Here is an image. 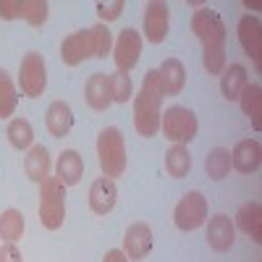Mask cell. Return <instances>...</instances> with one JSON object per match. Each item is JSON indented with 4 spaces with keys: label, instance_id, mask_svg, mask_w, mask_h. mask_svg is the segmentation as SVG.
<instances>
[{
    "label": "cell",
    "instance_id": "6da1fadb",
    "mask_svg": "<svg viewBox=\"0 0 262 262\" xmlns=\"http://www.w3.org/2000/svg\"><path fill=\"white\" fill-rule=\"evenodd\" d=\"M191 32L202 42V66L210 76H221L226 69V24L212 8L202 6L191 16Z\"/></svg>",
    "mask_w": 262,
    "mask_h": 262
},
{
    "label": "cell",
    "instance_id": "7a4b0ae2",
    "mask_svg": "<svg viewBox=\"0 0 262 262\" xmlns=\"http://www.w3.org/2000/svg\"><path fill=\"white\" fill-rule=\"evenodd\" d=\"M165 100V86H163V79H160V71L152 69L144 74V81H142V92L134 97V126L139 131V137L149 139L160 131V105Z\"/></svg>",
    "mask_w": 262,
    "mask_h": 262
},
{
    "label": "cell",
    "instance_id": "3957f363",
    "mask_svg": "<svg viewBox=\"0 0 262 262\" xmlns=\"http://www.w3.org/2000/svg\"><path fill=\"white\" fill-rule=\"evenodd\" d=\"M97 160L105 179H118L126 170V142L121 128L107 126L97 137Z\"/></svg>",
    "mask_w": 262,
    "mask_h": 262
},
{
    "label": "cell",
    "instance_id": "277c9868",
    "mask_svg": "<svg viewBox=\"0 0 262 262\" xmlns=\"http://www.w3.org/2000/svg\"><path fill=\"white\" fill-rule=\"evenodd\" d=\"M66 221V186L58 179L39 184V223L48 231H58Z\"/></svg>",
    "mask_w": 262,
    "mask_h": 262
},
{
    "label": "cell",
    "instance_id": "5b68a950",
    "mask_svg": "<svg viewBox=\"0 0 262 262\" xmlns=\"http://www.w3.org/2000/svg\"><path fill=\"white\" fill-rule=\"evenodd\" d=\"M160 131L173 144H186L196 137V116L184 105H173L160 116Z\"/></svg>",
    "mask_w": 262,
    "mask_h": 262
},
{
    "label": "cell",
    "instance_id": "8992f818",
    "mask_svg": "<svg viewBox=\"0 0 262 262\" xmlns=\"http://www.w3.org/2000/svg\"><path fill=\"white\" fill-rule=\"evenodd\" d=\"M18 84H21V92L27 97H39L48 86V69H45V58L39 53H27L21 58L18 66Z\"/></svg>",
    "mask_w": 262,
    "mask_h": 262
},
{
    "label": "cell",
    "instance_id": "52a82bcc",
    "mask_svg": "<svg viewBox=\"0 0 262 262\" xmlns=\"http://www.w3.org/2000/svg\"><path fill=\"white\" fill-rule=\"evenodd\" d=\"M205 221H207V200L200 191H186L173 210V223L181 231H196L200 226H205Z\"/></svg>",
    "mask_w": 262,
    "mask_h": 262
},
{
    "label": "cell",
    "instance_id": "ba28073f",
    "mask_svg": "<svg viewBox=\"0 0 262 262\" xmlns=\"http://www.w3.org/2000/svg\"><path fill=\"white\" fill-rule=\"evenodd\" d=\"M50 6L45 0H0V18L13 21V18H24L32 27H42L48 21Z\"/></svg>",
    "mask_w": 262,
    "mask_h": 262
},
{
    "label": "cell",
    "instance_id": "9c48e42d",
    "mask_svg": "<svg viewBox=\"0 0 262 262\" xmlns=\"http://www.w3.org/2000/svg\"><path fill=\"white\" fill-rule=\"evenodd\" d=\"M139 55H142V34L137 29H123L113 45V58L118 71L128 74L139 63Z\"/></svg>",
    "mask_w": 262,
    "mask_h": 262
},
{
    "label": "cell",
    "instance_id": "30bf717a",
    "mask_svg": "<svg viewBox=\"0 0 262 262\" xmlns=\"http://www.w3.org/2000/svg\"><path fill=\"white\" fill-rule=\"evenodd\" d=\"M86 58H95V39H92L90 29L74 32L60 42V60L66 66H79Z\"/></svg>",
    "mask_w": 262,
    "mask_h": 262
},
{
    "label": "cell",
    "instance_id": "8fae6325",
    "mask_svg": "<svg viewBox=\"0 0 262 262\" xmlns=\"http://www.w3.org/2000/svg\"><path fill=\"white\" fill-rule=\"evenodd\" d=\"M168 27H170V11L160 0H152L144 6V37L152 45H160L168 37Z\"/></svg>",
    "mask_w": 262,
    "mask_h": 262
},
{
    "label": "cell",
    "instance_id": "7c38bea8",
    "mask_svg": "<svg viewBox=\"0 0 262 262\" xmlns=\"http://www.w3.org/2000/svg\"><path fill=\"white\" fill-rule=\"evenodd\" d=\"M236 34H238V42H242L244 53L254 60V66H262V24L257 16H242L236 27Z\"/></svg>",
    "mask_w": 262,
    "mask_h": 262
},
{
    "label": "cell",
    "instance_id": "4fadbf2b",
    "mask_svg": "<svg viewBox=\"0 0 262 262\" xmlns=\"http://www.w3.org/2000/svg\"><path fill=\"white\" fill-rule=\"evenodd\" d=\"M152 249V228L147 223H131L123 233V254L128 259H144Z\"/></svg>",
    "mask_w": 262,
    "mask_h": 262
},
{
    "label": "cell",
    "instance_id": "5bb4252c",
    "mask_svg": "<svg viewBox=\"0 0 262 262\" xmlns=\"http://www.w3.org/2000/svg\"><path fill=\"white\" fill-rule=\"evenodd\" d=\"M236 242V228H233V221L228 215H212L210 223H207V244L212 252H228Z\"/></svg>",
    "mask_w": 262,
    "mask_h": 262
},
{
    "label": "cell",
    "instance_id": "9a60e30c",
    "mask_svg": "<svg viewBox=\"0 0 262 262\" xmlns=\"http://www.w3.org/2000/svg\"><path fill=\"white\" fill-rule=\"evenodd\" d=\"M259 163H262V144L257 139L238 142L231 152V168H236L238 173H254L259 170Z\"/></svg>",
    "mask_w": 262,
    "mask_h": 262
},
{
    "label": "cell",
    "instance_id": "2e32d148",
    "mask_svg": "<svg viewBox=\"0 0 262 262\" xmlns=\"http://www.w3.org/2000/svg\"><path fill=\"white\" fill-rule=\"evenodd\" d=\"M84 100L86 105L92 107V111L102 113L111 107L113 102V95H111V79H107L105 74H92L90 79H86V86H84Z\"/></svg>",
    "mask_w": 262,
    "mask_h": 262
},
{
    "label": "cell",
    "instance_id": "e0dca14e",
    "mask_svg": "<svg viewBox=\"0 0 262 262\" xmlns=\"http://www.w3.org/2000/svg\"><path fill=\"white\" fill-rule=\"evenodd\" d=\"M116 200H118V189L113 184V179H97L90 189V210L95 215H107L113 207H116Z\"/></svg>",
    "mask_w": 262,
    "mask_h": 262
},
{
    "label": "cell",
    "instance_id": "ac0fdd59",
    "mask_svg": "<svg viewBox=\"0 0 262 262\" xmlns=\"http://www.w3.org/2000/svg\"><path fill=\"white\" fill-rule=\"evenodd\" d=\"M45 126H48V131H50L55 139H63L71 131V126H74V111H71V105L63 102V100H55L48 107V113H45Z\"/></svg>",
    "mask_w": 262,
    "mask_h": 262
},
{
    "label": "cell",
    "instance_id": "d6986e66",
    "mask_svg": "<svg viewBox=\"0 0 262 262\" xmlns=\"http://www.w3.org/2000/svg\"><path fill=\"white\" fill-rule=\"evenodd\" d=\"M84 176V160L76 149H66L60 152L58 158V165H55V179L63 184V186H76Z\"/></svg>",
    "mask_w": 262,
    "mask_h": 262
},
{
    "label": "cell",
    "instance_id": "ffe728a7",
    "mask_svg": "<svg viewBox=\"0 0 262 262\" xmlns=\"http://www.w3.org/2000/svg\"><path fill=\"white\" fill-rule=\"evenodd\" d=\"M24 173H27V179L34 181V184H42V181L50 176V152L42 147V144H32L27 149Z\"/></svg>",
    "mask_w": 262,
    "mask_h": 262
},
{
    "label": "cell",
    "instance_id": "44dd1931",
    "mask_svg": "<svg viewBox=\"0 0 262 262\" xmlns=\"http://www.w3.org/2000/svg\"><path fill=\"white\" fill-rule=\"evenodd\" d=\"M249 84V76H247V69L242 63H231L221 71V92L228 102L238 100L244 92V86Z\"/></svg>",
    "mask_w": 262,
    "mask_h": 262
},
{
    "label": "cell",
    "instance_id": "7402d4cb",
    "mask_svg": "<svg viewBox=\"0 0 262 262\" xmlns=\"http://www.w3.org/2000/svg\"><path fill=\"white\" fill-rule=\"evenodd\" d=\"M236 226L242 228L254 244L262 242V205L259 202H247L236 212Z\"/></svg>",
    "mask_w": 262,
    "mask_h": 262
},
{
    "label": "cell",
    "instance_id": "603a6c76",
    "mask_svg": "<svg viewBox=\"0 0 262 262\" xmlns=\"http://www.w3.org/2000/svg\"><path fill=\"white\" fill-rule=\"evenodd\" d=\"M160 79H163V86H165V95L173 97V95H179L184 90V84H186V69H184V63L179 58H165L160 63Z\"/></svg>",
    "mask_w": 262,
    "mask_h": 262
},
{
    "label": "cell",
    "instance_id": "cb8c5ba5",
    "mask_svg": "<svg viewBox=\"0 0 262 262\" xmlns=\"http://www.w3.org/2000/svg\"><path fill=\"white\" fill-rule=\"evenodd\" d=\"M238 102H242V111L244 116L252 121V126L259 131L262 128V86L259 84H247L242 97H238Z\"/></svg>",
    "mask_w": 262,
    "mask_h": 262
},
{
    "label": "cell",
    "instance_id": "d4e9b609",
    "mask_svg": "<svg viewBox=\"0 0 262 262\" xmlns=\"http://www.w3.org/2000/svg\"><path fill=\"white\" fill-rule=\"evenodd\" d=\"M165 170L170 179H184L191 170V155H189L186 144H173L165 152Z\"/></svg>",
    "mask_w": 262,
    "mask_h": 262
},
{
    "label": "cell",
    "instance_id": "484cf974",
    "mask_svg": "<svg viewBox=\"0 0 262 262\" xmlns=\"http://www.w3.org/2000/svg\"><path fill=\"white\" fill-rule=\"evenodd\" d=\"M205 173L212 179V181H221L231 173V152L226 147H215L207 152L205 158Z\"/></svg>",
    "mask_w": 262,
    "mask_h": 262
},
{
    "label": "cell",
    "instance_id": "4316f807",
    "mask_svg": "<svg viewBox=\"0 0 262 262\" xmlns=\"http://www.w3.org/2000/svg\"><path fill=\"white\" fill-rule=\"evenodd\" d=\"M6 137H8L13 149H29L34 142V128L27 118H13L6 128Z\"/></svg>",
    "mask_w": 262,
    "mask_h": 262
},
{
    "label": "cell",
    "instance_id": "83f0119b",
    "mask_svg": "<svg viewBox=\"0 0 262 262\" xmlns=\"http://www.w3.org/2000/svg\"><path fill=\"white\" fill-rule=\"evenodd\" d=\"M21 233H24V215L13 207H8L0 215V238H3L6 244H13L21 238Z\"/></svg>",
    "mask_w": 262,
    "mask_h": 262
},
{
    "label": "cell",
    "instance_id": "f1b7e54d",
    "mask_svg": "<svg viewBox=\"0 0 262 262\" xmlns=\"http://www.w3.org/2000/svg\"><path fill=\"white\" fill-rule=\"evenodd\" d=\"M16 105H18V92L13 86V79L0 69V118L13 116Z\"/></svg>",
    "mask_w": 262,
    "mask_h": 262
},
{
    "label": "cell",
    "instance_id": "f546056e",
    "mask_svg": "<svg viewBox=\"0 0 262 262\" xmlns=\"http://www.w3.org/2000/svg\"><path fill=\"white\" fill-rule=\"evenodd\" d=\"M111 79V95H113V102H121L126 105L131 100V95H134V84H131V76L123 74V71H116L107 76Z\"/></svg>",
    "mask_w": 262,
    "mask_h": 262
},
{
    "label": "cell",
    "instance_id": "4dcf8cb0",
    "mask_svg": "<svg viewBox=\"0 0 262 262\" xmlns=\"http://www.w3.org/2000/svg\"><path fill=\"white\" fill-rule=\"evenodd\" d=\"M90 32H92V39H95V58H105L113 50L111 29H107L105 24H95V27H90Z\"/></svg>",
    "mask_w": 262,
    "mask_h": 262
},
{
    "label": "cell",
    "instance_id": "1f68e13d",
    "mask_svg": "<svg viewBox=\"0 0 262 262\" xmlns=\"http://www.w3.org/2000/svg\"><path fill=\"white\" fill-rule=\"evenodd\" d=\"M126 8L123 0H113V3H97V16H100V24H105V21H113L121 16V11Z\"/></svg>",
    "mask_w": 262,
    "mask_h": 262
},
{
    "label": "cell",
    "instance_id": "d6a6232c",
    "mask_svg": "<svg viewBox=\"0 0 262 262\" xmlns=\"http://www.w3.org/2000/svg\"><path fill=\"white\" fill-rule=\"evenodd\" d=\"M0 262H24L16 244H3L0 247Z\"/></svg>",
    "mask_w": 262,
    "mask_h": 262
},
{
    "label": "cell",
    "instance_id": "836d02e7",
    "mask_svg": "<svg viewBox=\"0 0 262 262\" xmlns=\"http://www.w3.org/2000/svg\"><path fill=\"white\" fill-rule=\"evenodd\" d=\"M102 262H128V257H126L121 249H111V252L105 254V259H102Z\"/></svg>",
    "mask_w": 262,
    "mask_h": 262
}]
</instances>
